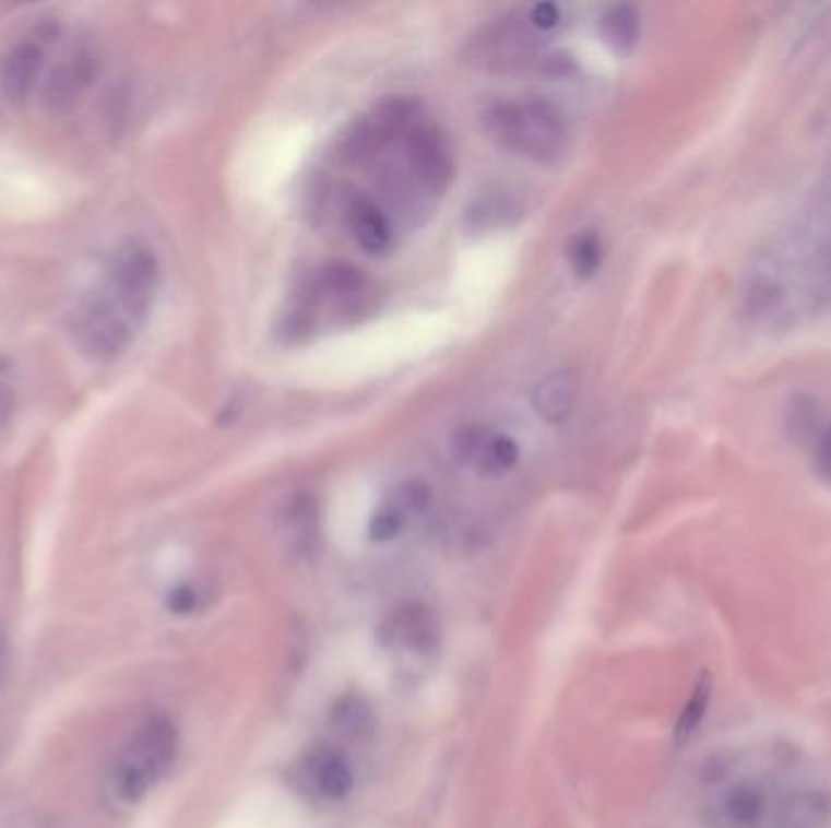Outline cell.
<instances>
[{
    "mask_svg": "<svg viewBox=\"0 0 831 828\" xmlns=\"http://www.w3.org/2000/svg\"><path fill=\"white\" fill-rule=\"evenodd\" d=\"M708 828H831V784L785 750H727L700 772Z\"/></svg>",
    "mask_w": 831,
    "mask_h": 828,
    "instance_id": "cell-1",
    "label": "cell"
},
{
    "mask_svg": "<svg viewBox=\"0 0 831 828\" xmlns=\"http://www.w3.org/2000/svg\"><path fill=\"white\" fill-rule=\"evenodd\" d=\"M484 127L496 144L537 163L562 158L569 132L562 115L545 100H501L484 113Z\"/></svg>",
    "mask_w": 831,
    "mask_h": 828,
    "instance_id": "cell-2",
    "label": "cell"
},
{
    "mask_svg": "<svg viewBox=\"0 0 831 828\" xmlns=\"http://www.w3.org/2000/svg\"><path fill=\"white\" fill-rule=\"evenodd\" d=\"M180 736L166 714L149 717L115 760L110 790L122 804L142 802L176 762Z\"/></svg>",
    "mask_w": 831,
    "mask_h": 828,
    "instance_id": "cell-3",
    "label": "cell"
},
{
    "mask_svg": "<svg viewBox=\"0 0 831 828\" xmlns=\"http://www.w3.org/2000/svg\"><path fill=\"white\" fill-rule=\"evenodd\" d=\"M402 151L414 194L440 198L455 180V149L442 129L416 119L402 134Z\"/></svg>",
    "mask_w": 831,
    "mask_h": 828,
    "instance_id": "cell-4",
    "label": "cell"
},
{
    "mask_svg": "<svg viewBox=\"0 0 831 828\" xmlns=\"http://www.w3.org/2000/svg\"><path fill=\"white\" fill-rule=\"evenodd\" d=\"M537 54V37L527 20H503L472 39L474 63L489 69H518Z\"/></svg>",
    "mask_w": 831,
    "mask_h": 828,
    "instance_id": "cell-5",
    "label": "cell"
},
{
    "mask_svg": "<svg viewBox=\"0 0 831 828\" xmlns=\"http://www.w3.org/2000/svg\"><path fill=\"white\" fill-rule=\"evenodd\" d=\"M299 788L319 800L339 802L353 790V768L339 748L319 744L309 748L297 762Z\"/></svg>",
    "mask_w": 831,
    "mask_h": 828,
    "instance_id": "cell-6",
    "label": "cell"
},
{
    "mask_svg": "<svg viewBox=\"0 0 831 828\" xmlns=\"http://www.w3.org/2000/svg\"><path fill=\"white\" fill-rule=\"evenodd\" d=\"M382 637L390 647L428 653L438 647L440 629L434 610L420 603H404L384 619Z\"/></svg>",
    "mask_w": 831,
    "mask_h": 828,
    "instance_id": "cell-7",
    "label": "cell"
},
{
    "mask_svg": "<svg viewBox=\"0 0 831 828\" xmlns=\"http://www.w3.org/2000/svg\"><path fill=\"white\" fill-rule=\"evenodd\" d=\"M791 292L793 289L785 277V270L779 263H773V260H765L747 277L744 304H747L749 314L757 316V319L779 321L783 314H787Z\"/></svg>",
    "mask_w": 831,
    "mask_h": 828,
    "instance_id": "cell-8",
    "label": "cell"
},
{
    "mask_svg": "<svg viewBox=\"0 0 831 828\" xmlns=\"http://www.w3.org/2000/svg\"><path fill=\"white\" fill-rule=\"evenodd\" d=\"M345 226L353 236V241L358 244L365 253L380 256L392 248L394 241V228L390 216L382 212V206L372 202L370 198L355 194L345 204Z\"/></svg>",
    "mask_w": 831,
    "mask_h": 828,
    "instance_id": "cell-9",
    "label": "cell"
},
{
    "mask_svg": "<svg viewBox=\"0 0 831 828\" xmlns=\"http://www.w3.org/2000/svg\"><path fill=\"white\" fill-rule=\"evenodd\" d=\"M280 528L287 540V547L299 559H311L319 547V504L317 498L301 492L285 500Z\"/></svg>",
    "mask_w": 831,
    "mask_h": 828,
    "instance_id": "cell-10",
    "label": "cell"
},
{
    "mask_svg": "<svg viewBox=\"0 0 831 828\" xmlns=\"http://www.w3.org/2000/svg\"><path fill=\"white\" fill-rule=\"evenodd\" d=\"M579 394L577 377L569 369L549 372L533 391V406L537 416L547 423H565L574 411Z\"/></svg>",
    "mask_w": 831,
    "mask_h": 828,
    "instance_id": "cell-11",
    "label": "cell"
},
{
    "mask_svg": "<svg viewBox=\"0 0 831 828\" xmlns=\"http://www.w3.org/2000/svg\"><path fill=\"white\" fill-rule=\"evenodd\" d=\"M601 32L613 49L630 51L642 32L640 13L632 5H613L603 13Z\"/></svg>",
    "mask_w": 831,
    "mask_h": 828,
    "instance_id": "cell-12",
    "label": "cell"
},
{
    "mask_svg": "<svg viewBox=\"0 0 831 828\" xmlns=\"http://www.w3.org/2000/svg\"><path fill=\"white\" fill-rule=\"evenodd\" d=\"M518 457H521V448L518 442L509 435L503 433H491V438L484 445V450L477 457V470L482 476L487 478H499L503 474H509L513 466L518 464Z\"/></svg>",
    "mask_w": 831,
    "mask_h": 828,
    "instance_id": "cell-13",
    "label": "cell"
},
{
    "mask_svg": "<svg viewBox=\"0 0 831 828\" xmlns=\"http://www.w3.org/2000/svg\"><path fill=\"white\" fill-rule=\"evenodd\" d=\"M567 260L569 268L581 280H591L603 265V241L598 232L593 228H586V232H579L574 238L569 241L567 248Z\"/></svg>",
    "mask_w": 831,
    "mask_h": 828,
    "instance_id": "cell-14",
    "label": "cell"
},
{
    "mask_svg": "<svg viewBox=\"0 0 831 828\" xmlns=\"http://www.w3.org/2000/svg\"><path fill=\"white\" fill-rule=\"evenodd\" d=\"M333 726L339 729L343 736L348 738H363L372 734V712L360 697H343L333 710Z\"/></svg>",
    "mask_w": 831,
    "mask_h": 828,
    "instance_id": "cell-15",
    "label": "cell"
},
{
    "mask_svg": "<svg viewBox=\"0 0 831 828\" xmlns=\"http://www.w3.org/2000/svg\"><path fill=\"white\" fill-rule=\"evenodd\" d=\"M491 428L487 426H479V423H472V426H462L455 435H452L450 440V450H452V457L460 464L465 466H472L477 464V457L479 452L484 450V445H487V440L491 438Z\"/></svg>",
    "mask_w": 831,
    "mask_h": 828,
    "instance_id": "cell-16",
    "label": "cell"
},
{
    "mask_svg": "<svg viewBox=\"0 0 831 828\" xmlns=\"http://www.w3.org/2000/svg\"><path fill=\"white\" fill-rule=\"evenodd\" d=\"M708 705H710V681L703 678L693 688V695L688 697L684 712H681V717H678V722H676V738L678 741H688L698 732V726L703 724V717L708 712Z\"/></svg>",
    "mask_w": 831,
    "mask_h": 828,
    "instance_id": "cell-17",
    "label": "cell"
},
{
    "mask_svg": "<svg viewBox=\"0 0 831 828\" xmlns=\"http://www.w3.org/2000/svg\"><path fill=\"white\" fill-rule=\"evenodd\" d=\"M430 498L434 496H430L428 484L414 478V482H404L402 486H399L390 500L399 510H402L406 518H412V516H420L424 510H428Z\"/></svg>",
    "mask_w": 831,
    "mask_h": 828,
    "instance_id": "cell-18",
    "label": "cell"
},
{
    "mask_svg": "<svg viewBox=\"0 0 831 828\" xmlns=\"http://www.w3.org/2000/svg\"><path fill=\"white\" fill-rule=\"evenodd\" d=\"M406 520L408 518L402 513V510H399L392 500H387V504L377 510L370 520V537L377 542H390L402 535Z\"/></svg>",
    "mask_w": 831,
    "mask_h": 828,
    "instance_id": "cell-19",
    "label": "cell"
},
{
    "mask_svg": "<svg viewBox=\"0 0 831 828\" xmlns=\"http://www.w3.org/2000/svg\"><path fill=\"white\" fill-rule=\"evenodd\" d=\"M791 430L795 433L797 440H812L819 435V430H822L824 426H819V418H817V411H815V403L807 401V399H797L795 406L791 409Z\"/></svg>",
    "mask_w": 831,
    "mask_h": 828,
    "instance_id": "cell-20",
    "label": "cell"
},
{
    "mask_svg": "<svg viewBox=\"0 0 831 828\" xmlns=\"http://www.w3.org/2000/svg\"><path fill=\"white\" fill-rule=\"evenodd\" d=\"M815 470L831 484V426H824L815 438Z\"/></svg>",
    "mask_w": 831,
    "mask_h": 828,
    "instance_id": "cell-21",
    "label": "cell"
},
{
    "mask_svg": "<svg viewBox=\"0 0 831 828\" xmlns=\"http://www.w3.org/2000/svg\"><path fill=\"white\" fill-rule=\"evenodd\" d=\"M559 20H562V15H559V8L553 3H537L527 13V23L535 29H553L559 25Z\"/></svg>",
    "mask_w": 831,
    "mask_h": 828,
    "instance_id": "cell-22",
    "label": "cell"
},
{
    "mask_svg": "<svg viewBox=\"0 0 831 828\" xmlns=\"http://www.w3.org/2000/svg\"><path fill=\"white\" fill-rule=\"evenodd\" d=\"M168 605H170L173 613H178V615H190L192 610L198 607V593L192 591L190 585H182V588H178L176 593L170 595V603H168Z\"/></svg>",
    "mask_w": 831,
    "mask_h": 828,
    "instance_id": "cell-23",
    "label": "cell"
}]
</instances>
